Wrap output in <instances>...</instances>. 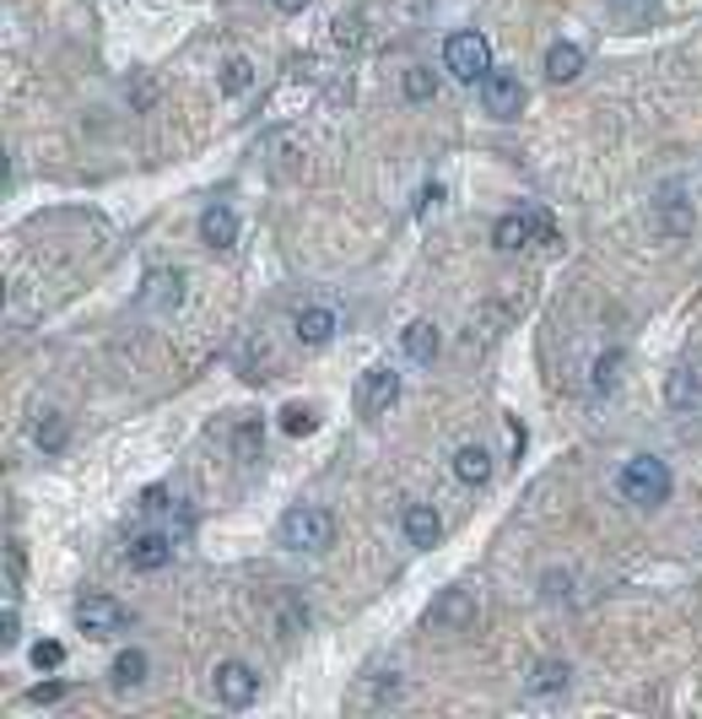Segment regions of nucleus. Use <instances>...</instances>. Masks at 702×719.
<instances>
[{
    "mask_svg": "<svg viewBox=\"0 0 702 719\" xmlns=\"http://www.w3.org/2000/svg\"><path fill=\"white\" fill-rule=\"evenodd\" d=\"M249 88H255V66H249L244 55L227 60V66H222V92H227V97H244Z\"/></svg>",
    "mask_w": 702,
    "mask_h": 719,
    "instance_id": "obj_23",
    "label": "nucleus"
},
{
    "mask_svg": "<svg viewBox=\"0 0 702 719\" xmlns=\"http://www.w3.org/2000/svg\"><path fill=\"white\" fill-rule=\"evenodd\" d=\"M395 401H400V373H395V368H384V362H378V368H367V373L356 379V395H351V406H356V417H362V422L384 417Z\"/></svg>",
    "mask_w": 702,
    "mask_h": 719,
    "instance_id": "obj_6",
    "label": "nucleus"
},
{
    "mask_svg": "<svg viewBox=\"0 0 702 719\" xmlns=\"http://www.w3.org/2000/svg\"><path fill=\"white\" fill-rule=\"evenodd\" d=\"M130 103H136V108L157 103V88H152V82H136V88H130Z\"/></svg>",
    "mask_w": 702,
    "mask_h": 719,
    "instance_id": "obj_32",
    "label": "nucleus"
},
{
    "mask_svg": "<svg viewBox=\"0 0 702 719\" xmlns=\"http://www.w3.org/2000/svg\"><path fill=\"white\" fill-rule=\"evenodd\" d=\"M448 465H454V476H459L465 487H487V482H492V454L481 450V444H459Z\"/></svg>",
    "mask_w": 702,
    "mask_h": 719,
    "instance_id": "obj_17",
    "label": "nucleus"
},
{
    "mask_svg": "<svg viewBox=\"0 0 702 719\" xmlns=\"http://www.w3.org/2000/svg\"><path fill=\"white\" fill-rule=\"evenodd\" d=\"M71 687L66 682H38V687H27V704H60Z\"/></svg>",
    "mask_w": 702,
    "mask_h": 719,
    "instance_id": "obj_31",
    "label": "nucleus"
},
{
    "mask_svg": "<svg viewBox=\"0 0 702 719\" xmlns=\"http://www.w3.org/2000/svg\"><path fill=\"white\" fill-rule=\"evenodd\" d=\"M200 244L206 250H217V255H227L233 244H238V211L233 206H206V217H200Z\"/></svg>",
    "mask_w": 702,
    "mask_h": 719,
    "instance_id": "obj_12",
    "label": "nucleus"
},
{
    "mask_svg": "<svg viewBox=\"0 0 702 719\" xmlns=\"http://www.w3.org/2000/svg\"><path fill=\"white\" fill-rule=\"evenodd\" d=\"M443 336L433 320H417V325H406V336H400V352H406V362H417V368H428V362L438 358Z\"/></svg>",
    "mask_w": 702,
    "mask_h": 719,
    "instance_id": "obj_15",
    "label": "nucleus"
},
{
    "mask_svg": "<svg viewBox=\"0 0 702 719\" xmlns=\"http://www.w3.org/2000/svg\"><path fill=\"white\" fill-rule=\"evenodd\" d=\"M16 633H22V623H16V612H5V649L16 643Z\"/></svg>",
    "mask_w": 702,
    "mask_h": 719,
    "instance_id": "obj_35",
    "label": "nucleus"
},
{
    "mask_svg": "<svg viewBox=\"0 0 702 719\" xmlns=\"http://www.w3.org/2000/svg\"><path fill=\"white\" fill-rule=\"evenodd\" d=\"M276 536H281L286 552H303V557L330 552V546H336V514H330V509H319V503H292V509L281 514Z\"/></svg>",
    "mask_w": 702,
    "mask_h": 719,
    "instance_id": "obj_1",
    "label": "nucleus"
},
{
    "mask_svg": "<svg viewBox=\"0 0 702 719\" xmlns=\"http://www.w3.org/2000/svg\"><path fill=\"white\" fill-rule=\"evenodd\" d=\"M178 303H184V270L152 266L147 276H141V309H152V314H174Z\"/></svg>",
    "mask_w": 702,
    "mask_h": 719,
    "instance_id": "obj_8",
    "label": "nucleus"
},
{
    "mask_svg": "<svg viewBox=\"0 0 702 719\" xmlns=\"http://www.w3.org/2000/svg\"><path fill=\"white\" fill-rule=\"evenodd\" d=\"M168 509H174V498H168V487H163V482L141 492V514H152V520H157V514H168Z\"/></svg>",
    "mask_w": 702,
    "mask_h": 719,
    "instance_id": "obj_27",
    "label": "nucleus"
},
{
    "mask_svg": "<svg viewBox=\"0 0 702 719\" xmlns=\"http://www.w3.org/2000/svg\"><path fill=\"white\" fill-rule=\"evenodd\" d=\"M125 623H130V612L114 601V595H103V590H87L82 601H77V633L82 638H114V633H125Z\"/></svg>",
    "mask_w": 702,
    "mask_h": 719,
    "instance_id": "obj_5",
    "label": "nucleus"
},
{
    "mask_svg": "<svg viewBox=\"0 0 702 719\" xmlns=\"http://www.w3.org/2000/svg\"><path fill=\"white\" fill-rule=\"evenodd\" d=\"M211 693H217L222 709H249V704L260 698V671H255L249 660H222V665L211 671Z\"/></svg>",
    "mask_w": 702,
    "mask_h": 719,
    "instance_id": "obj_4",
    "label": "nucleus"
},
{
    "mask_svg": "<svg viewBox=\"0 0 702 719\" xmlns=\"http://www.w3.org/2000/svg\"><path fill=\"white\" fill-rule=\"evenodd\" d=\"M578 71H584V49L578 44H551L546 49V82L568 88V82H578Z\"/></svg>",
    "mask_w": 702,
    "mask_h": 719,
    "instance_id": "obj_18",
    "label": "nucleus"
},
{
    "mask_svg": "<svg viewBox=\"0 0 702 719\" xmlns=\"http://www.w3.org/2000/svg\"><path fill=\"white\" fill-rule=\"evenodd\" d=\"M400 531H406V546H417V552L438 546V536H443L438 509H433V503H406V514H400Z\"/></svg>",
    "mask_w": 702,
    "mask_h": 719,
    "instance_id": "obj_13",
    "label": "nucleus"
},
{
    "mask_svg": "<svg viewBox=\"0 0 702 719\" xmlns=\"http://www.w3.org/2000/svg\"><path fill=\"white\" fill-rule=\"evenodd\" d=\"M233 454L260 460V417H255V411H244V417H238V428H233Z\"/></svg>",
    "mask_w": 702,
    "mask_h": 719,
    "instance_id": "obj_22",
    "label": "nucleus"
},
{
    "mask_svg": "<svg viewBox=\"0 0 702 719\" xmlns=\"http://www.w3.org/2000/svg\"><path fill=\"white\" fill-rule=\"evenodd\" d=\"M433 92H438V77H433L428 66H411V71H406V97H411V103H428Z\"/></svg>",
    "mask_w": 702,
    "mask_h": 719,
    "instance_id": "obj_25",
    "label": "nucleus"
},
{
    "mask_svg": "<svg viewBox=\"0 0 702 719\" xmlns=\"http://www.w3.org/2000/svg\"><path fill=\"white\" fill-rule=\"evenodd\" d=\"M616 487H621L627 503H637V509H659V503L670 498L676 482H670V465H665L659 454H632V460L621 465Z\"/></svg>",
    "mask_w": 702,
    "mask_h": 719,
    "instance_id": "obj_2",
    "label": "nucleus"
},
{
    "mask_svg": "<svg viewBox=\"0 0 702 719\" xmlns=\"http://www.w3.org/2000/svg\"><path fill=\"white\" fill-rule=\"evenodd\" d=\"M470 617H476V606H470L465 590H448L443 601H433V612H428V623H448V628H470Z\"/></svg>",
    "mask_w": 702,
    "mask_h": 719,
    "instance_id": "obj_21",
    "label": "nucleus"
},
{
    "mask_svg": "<svg viewBox=\"0 0 702 719\" xmlns=\"http://www.w3.org/2000/svg\"><path fill=\"white\" fill-rule=\"evenodd\" d=\"M270 5H276V11H281V16H297V11H303V5H308V0H270Z\"/></svg>",
    "mask_w": 702,
    "mask_h": 719,
    "instance_id": "obj_34",
    "label": "nucleus"
},
{
    "mask_svg": "<svg viewBox=\"0 0 702 719\" xmlns=\"http://www.w3.org/2000/svg\"><path fill=\"white\" fill-rule=\"evenodd\" d=\"M654 228H659L665 239H687V233H692V200H687L681 184H665V189L654 195Z\"/></svg>",
    "mask_w": 702,
    "mask_h": 719,
    "instance_id": "obj_10",
    "label": "nucleus"
},
{
    "mask_svg": "<svg viewBox=\"0 0 702 719\" xmlns=\"http://www.w3.org/2000/svg\"><path fill=\"white\" fill-rule=\"evenodd\" d=\"M362 38H367V27H362L356 16H336V44H341V49H356Z\"/></svg>",
    "mask_w": 702,
    "mask_h": 719,
    "instance_id": "obj_29",
    "label": "nucleus"
},
{
    "mask_svg": "<svg viewBox=\"0 0 702 719\" xmlns=\"http://www.w3.org/2000/svg\"><path fill=\"white\" fill-rule=\"evenodd\" d=\"M535 239H551V222H546V217L508 211V217H498V222H492V250H503V255H519V250L535 244Z\"/></svg>",
    "mask_w": 702,
    "mask_h": 719,
    "instance_id": "obj_7",
    "label": "nucleus"
},
{
    "mask_svg": "<svg viewBox=\"0 0 702 719\" xmlns=\"http://www.w3.org/2000/svg\"><path fill=\"white\" fill-rule=\"evenodd\" d=\"M125 557H130V568H136V573H157V568H168V563H174V536H168V531H157V525H152V531H136Z\"/></svg>",
    "mask_w": 702,
    "mask_h": 719,
    "instance_id": "obj_11",
    "label": "nucleus"
},
{
    "mask_svg": "<svg viewBox=\"0 0 702 719\" xmlns=\"http://www.w3.org/2000/svg\"><path fill=\"white\" fill-rule=\"evenodd\" d=\"M481 108H487L492 119H519V114H525V82L508 77V71H492V77L481 82Z\"/></svg>",
    "mask_w": 702,
    "mask_h": 719,
    "instance_id": "obj_9",
    "label": "nucleus"
},
{
    "mask_svg": "<svg viewBox=\"0 0 702 719\" xmlns=\"http://www.w3.org/2000/svg\"><path fill=\"white\" fill-rule=\"evenodd\" d=\"M443 71H448L454 82H465V88H481V82L492 77V44H487L476 27L448 33V38H443Z\"/></svg>",
    "mask_w": 702,
    "mask_h": 719,
    "instance_id": "obj_3",
    "label": "nucleus"
},
{
    "mask_svg": "<svg viewBox=\"0 0 702 719\" xmlns=\"http://www.w3.org/2000/svg\"><path fill=\"white\" fill-rule=\"evenodd\" d=\"M616 373H621V352H616V347H611L606 358L595 362V390H600V395H606V390H611V384H616Z\"/></svg>",
    "mask_w": 702,
    "mask_h": 719,
    "instance_id": "obj_28",
    "label": "nucleus"
},
{
    "mask_svg": "<svg viewBox=\"0 0 702 719\" xmlns=\"http://www.w3.org/2000/svg\"><path fill=\"white\" fill-rule=\"evenodd\" d=\"M568 682H573L568 660H535L529 665V693L535 698H557V693H568Z\"/></svg>",
    "mask_w": 702,
    "mask_h": 719,
    "instance_id": "obj_16",
    "label": "nucleus"
},
{
    "mask_svg": "<svg viewBox=\"0 0 702 719\" xmlns=\"http://www.w3.org/2000/svg\"><path fill=\"white\" fill-rule=\"evenodd\" d=\"M314 428H319V417H314L308 406H286V411H281V433H292V439H308Z\"/></svg>",
    "mask_w": 702,
    "mask_h": 719,
    "instance_id": "obj_24",
    "label": "nucleus"
},
{
    "mask_svg": "<svg viewBox=\"0 0 702 719\" xmlns=\"http://www.w3.org/2000/svg\"><path fill=\"white\" fill-rule=\"evenodd\" d=\"M33 444L44 454H60L66 444H71V422L60 417V411H44L38 422H33Z\"/></svg>",
    "mask_w": 702,
    "mask_h": 719,
    "instance_id": "obj_20",
    "label": "nucleus"
},
{
    "mask_svg": "<svg viewBox=\"0 0 702 719\" xmlns=\"http://www.w3.org/2000/svg\"><path fill=\"white\" fill-rule=\"evenodd\" d=\"M292 330H297L303 347H330V341H336V309H330V303H308Z\"/></svg>",
    "mask_w": 702,
    "mask_h": 719,
    "instance_id": "obj_14",
    "label": "nucleus"
},
{
    "mask_svg": "<svg viewBox=\"0 0 702 719\" xmlns=\"http://www.w3.org/2000/svg\"><path fill=\"white\" fill-rule=\"evenodd\" d=\"M5 579H11V584L22 579V552H16V546H5Z\"/></svg>",
    "mask_w": 702,
    "mask_h": 719,
    "instance_id": "obj_33",
    "label": "nucleus"
},
{
    "mask_svg": "<svg viewBox=\"0 0 702 719\" xmlns=\"http://www.w3.org/2000/svg\"><path fill=\"white\" fill-rule=\"evenodd\" d=\"M147 671H152L147 649H119V660L108 665V682H114L119 693H130V687H141V682H147Z\"/></svg>",
    "mask_w": 702,
    "mask_h": 719,
    "instance_id": "obj_19",
    "label": "nucleus"
},
{
    "mask_svg": "<svg viewBox=\"0 0 702 719\" xmlns=\"http://www.w3.org/2000/svg\"><path fill=\"white\" fill-rule=\"evenodd\" d=\"M55 665H66V649L55 638H38L33 643V671H55Z\"/></svg>",
    "mask_w": 702,
    "mask_h": 719,
    "instance_id": "obj_26",
    "label": "nucleus"
},
{
    "mask_svg": "<svg viewBox=\"0 0 702 719\" xmlns=\"http://www.w3.org/2000/svg\"><path fill=\"white\" fill-rule=\"evenodd\" d=\"M616 16H632V22H648L654 11H659V0H611Z\"/></svg>",
    "mask_w": 702,
    "mask_h": 719,
    "instance_id": "obj_30",
    "label": "nucleus"
}]
</instances>
